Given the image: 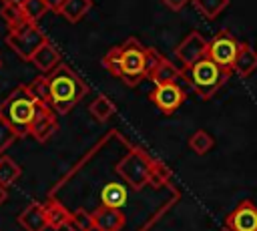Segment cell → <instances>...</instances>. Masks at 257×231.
<instances>
[{
    "mask_svg": "<svg viewBox=\"0 0 257 231\" xmlns=\"http://www.w3.org/2000/svg\"><path fill=\"white\" fill-rule=\"evenodd\" d=\"M102 66L108 74L120 78L126 86H137L143 78H147V46H143L135 36L126 38L122 44L112 46L102 56Z\"/></svg>",
    "mask_w": 257,
    "mask_h": 231,
    "instance_id": "obj_1",
    "label": "cell"
},
{
    "mask_svg": "<svg viewBox=\"0 0 257 231\" xmlns=\"http://www.w3.org/2000/svg\"><path fill=\"white\" fill-rule=\"evenodd\" d=\"M50 88V106L56 114L70 112L88 92L86 82L64 62H60L52 72L46 74Z\"/></svg>",
    "mask_w": 257,
    "mask_h": 231,
    "instance_id": "obj_2",
    "label": "cell"
},
{
    "mask_svg": "<svg viewBox=\"0 0 257 231\" xmlns=\"http://www.w3.org/2000/svg\"><path fill=\"white\" fill-rule=\"evenodd\" d=\"M44 102L36 100L26 84L16 86L2 102H0V119L8 123V127L16 133L18 139L28 137L34 119L38 117Z\"/></svg>",
    "mask_w": 257,
    "mask_h": 231,
    "instance_id": "obj_3",
    "label": "cell"
},
{
    "mask_svg": "<svg viewBox=\"0 0 257 231\" xmlns=\"http://www.w3.org/2000/svg\"><path fill=\"white\" fill-rule=\"evenodd\" d=\"M231 72L221 68L217 62H213L211 58H201L191 66H183L181 68V78L203 98H211L221 86H225V82L229 80Z\"/></svg>",
    "mask_w": 257,
    "mask_h": 231,
    "instance_id": "obj_4",
    "label": "cell"
},
{
    "mask_svg": "<svg viewBox=\"0 0 257 231\" xmlns=\"http://www.w3.org/2000/svg\"><path fill=\"white\" fill-rule=\"evenodd\" d=\"M151 155L145 153L141 147H133L128 155H124L114 171L116 175H120L122 181L128 183L131 189L135 191H141L145 185H149V169H151Z\"/></svg>",
    "mask_w": 257,
    "mask_h": 231,
    "instance_id": "obj_5",
    "label": "cell"
},
{
    "mask_svg": "<svg viewBox=\"0 0 257 231\" xmlns=\"http://www.w3.org/2000/svg\"><path fill=\"white\" fill-rule=\"evenodd\" d=\"M46 34L40 30V26L36 22H24L20 26H14V28H8V34H6V44L24 60L30 62L32 54L40 48L42 42H46Z\"/></svg>",
    "mask_w": 257,
    "mask_h": 231,
    "instance_id": "obj_6",
    "label": "cell"
},
{
    "mask_svg": "<svg viewBox=\"0 0 257 231\" xmlns=\"http://www.w3.org/2000/svg\"><path fill=\"white\" fill-rule=\"evenodd\" d=\"M239 44L241 42L229 30H221V32H217L209 40V44H207V58L217 62L221 68L233 72L235 60H237V54H239Z\"/></svg>",
    "mask_w": 257,
    "mask_h": 231,
    "instance_id": "obj_7",
    "label": "cell"
},
{
    "mask_svg": "<svg viewBox=\"0 0 257 231\" xmlns=\"http://www.w3.org/2000/svg\"><path fill=\"white\" fill-rule=\"evenodd\" d=\"M185 90L179 82H165V84H155V88L149 92L151 102L163 112V114H173L183 102H185Z\"/></svg>",
    "mask_w": 257,
    "mask_h": 231,
    "instance_id": "obj_8",
    "label": "cell"
},
{
    "mask_svg": "<svg viewBox=\"0 0 257 231\" xmlns=\"http://www.w3.org/2000/svg\"><path fill=\"white\" fill-rule=\"evenodd\" d=\"M207 40L199 34V32H191V34H187L181 42H179V46L175 48V56H177V60L183 64V66H191V64H195L197 60H201V58H205L207 56Z\"/></svg>",
    "mask_w": 257,
    "mask_h": 231,
    "instance_id": "obj_9",
    "label": "cell"
},
{
    "mask_svg": "<svg viewBox=\"0 0 257 231\" xmlns=\"http://www.w3.org/2000/svg\"><path fill=\"white\" fill-rule=\"evenodd\" d=\"M225 225L231 231H257V207L253 201H241L227 217Z\"/></svg>",
    "mask_w": 257,
    "mask_h": 231,
    "instance_id": "obj_10",
    "label": "cell"
},
{
    "mask_svg": "<svg viewBox=\"0 0 257 231\" xmlns=\"http://www.w3.org/2000/svg\"><path fill=\"white\" fill-rule=\"evenodd\" d=\"M58 131V121H56V112L52 110L50 104H44L38 112V117L34 119L32 123V129H30V135L38 141V143H48L54 133Z\"/></svg>",
    "mask_w": 257,
    "mask_h": 231,
    "instance_id": "obj_11",
    "label": "cell"
},
{
    "mask_svg": "<svg viewBox=\"0 0 257 231\" xmlns=\"http://www.w3.org/2000/svg\"><path fill=\"white\" fill-rule=\"evenodd\" d=\"M124 215L120 209L116 207H106L100 205L94 213H92V223H94V231H120L124 227Z\"/></svg>",
    "mask_w": 257,
    "mask_h": 231,
    "instance_id": "obj_12",
    "label": "cell"
},
{
    "mask_svg": "<svg viewBox=\"0 0 257 231\" xmlns=\"http://www.w3.org/2000/svg\"><path fill=\"white\" fill-rule=\"evenodd\" d=\"M18 223L24 231H46L48 221H46V213H44V203H40V201L28 203L24 207V211L18 215Z\"/></svg>",
    "mask_w": 257,
    "mask_h": 231,
    "instance_id": "obj_13",
    "label": "cell"
},
{
    "mask_svg": "<svg viewBox=\"0 0 257 231\" xmlns=\"http://www.w3.org/2000/svg\"><path fill=\"white\" fill-rule=\"evenodd\" d=\"M30 62H32L40 72L48 74V72H52V70L60 64V52L56 50V46H54L50 40H46V42H42L40 48L32 54Z\"/></svg>",
    "mask_w": 257,
    "mask_h": 231,
    "instance_id": "obj_14",
    "label": "cell"
},
{
    "mask_svg": "<svg viewBox=\"0 0 257 231\" xmlns=\"http://www.w3.org/2000/svg\"><path fill=\"white\" fill-rule=\"evenodd\" d=\"M44 213H46L48 229H54V231L64 229L70 219V211L54 197H48V201H44Z\"/></svg>",
    "mask_w": 257,
    "mask_h": 231,
    "instance_id": "obj_15",
    "label": "cell"
},
{
    "mask_svg": "<svg viewBox=\"0 0 257 231\" xmlns=\"http://www.w3.org/2000/svg\"><path fill=\"white\" fill-rule=\"evenodd\" d=\"M153 80V84H165V82H177L181 78V68H177L169 58H165L161 54V58L157 60V64L151 68L149 76Z\"/></svg>",
    "mask_w": 257,
    "mask_h": 231,
    "instance_id": "obj_16",
    "label": "cell"
},
{
    "mask_svg": "<svg viewBox=\"0 0 257 231\" xmlns=\"http://www.w3.org/2000/svg\"><path fill=\"white\" fill-rule=\"evenodd\" d=\"M255 68H257V50H255L251 44L241 42V44H239V54H237L235 68H233V70H235L241 78H245V76H249Z\"/></svg>",
    "mask_w": 257,
    "mask_h": 231,
    "instance_id": "obj_17",
    "label": "cell"
},
{
    "mask_svg": "<svg viewBox=\"0 0 257 231\" xmlns=\"http://www.w3.org/2000/svg\"><path fill=\"white\" fill-rule=\"evenodd\" d=\"M126 197H128L126 187L120 185V183H116V181L106 183V185L102 187V191H100V203L106 205V207H116V209H120V207L126 203Z\"/></svg>",
    "mask_w": 257,
    "mask_h": 231,
    "instance_id": "obj_18",
    "label": "cell"
},
{
    "mask_svg": "<svg viewBox=\"0 0 257 231\" xmlns=\"http://www.w3.org/2000/svg\"><path fill=\"white\" fill-rule=\"evenodd\" d=\"M92 8V0H64L62 8H60V16H64L68 22L76 24L84 18V14Z\"/></svg>",
    "mask_w": 257,
    "mask_h": 231,
    "instance_id": "obj_19",
    "label": "cell"
},
{
    "mask_svg": "<svg viewBox=\"0 0 257 231\" xmlns=\"http://www.w3.org/2000/svg\"><path fill=\"white\" fill-rule=\"evenodd\" d=\"M173 179V171L161 161V159H151V169H149V185L155 189H161L169 185Z\"/></svg>",
    "mask_w": 257,
    "mask_h": 231,
    "instance_id": "obj_20",
    "label": "cell"
},
{
    "mask_svg": "<svg viewBox=\"0 0 257 231\" xmlns=\"http://www.w3.org/2000/svg\"><path fill=\"white\" fill-rule=\"evenodd\" d=\"M20 173H22V169L14 159L0 155V187L8 189L10 185H14L18 181Z\"/></svg>",
    "mask_w": 257,
    "mask_h": 231,
    "instance_id": "obj_21",
    "label": "cell"
},
{
    "mask_svg": "<svg viewBox=\"0 0 257 231\" xmlns=\"http://www.w3.org/2000/svg\"><path fill=\"white\" fill-rule=\"evenodd\" d=\"M114 102L106 96V94H98L92 102H90V106H88V112L98 121V123H106L112 114H114Z\"/></svg>",
    "mask_w": 257,
    "mask_h": 231,
    "instance_id": "obj_22",
    "label": "cell"
},
{
    "mask_svg": "<svg viewBox=\"0 0 257 231\" xmlns=\"http://www.w3.org/2000/svg\"><path fill=\"white\" fill-rule=\"evenodd\" d=\"M68 231H94V223H92V213L84 211V209H74L70 211V219L66 223Z\"/></svg>",
    "mask_w": 257,
    "mask_h": 231,
    "instance_id": "obj_23",
    "label": "cell"
},
{
    "mask_svg": "<svg viewBox=\"0 0 257 231\" xmlns=\"http://www.w3.org/2000/svg\"><path fill=\"white\" fill-rule=\"evenodd\" d=\"M193 6H195L207 20H215V18L229 6V0H193Z\"/></svg>",
    "mask_w": 257,
    "mask_h": 231,
    "instance_id": "obj_24",
    "label": "cell"
},
{
    "mask_svg": "<svg viewBox=\"0 0 257 231\" xmlns=\"http://www.w3.org/2000/svg\"><path fill=\"white\" fill-rule=\"evenodd\" d=\"M0 16L8 24V28H14V26H20V24L28 22V18L22 12V6H18V4H2Z\"/></svg>",
    "mask_w": 257,
    "mask_h": 231,
    "instance_id": "obj_25",
    "label": "cell"
},
{
    "mask_svg": "<svg viewBox=\"0 0 257 231\" xmlns=\"http://www.w3.org/2000/svg\"><path fill=\"white\" fill-rule=\"evenodd\" d=\"M213 145H215V141H213V137L207 133V131H197V133H193V137L189 139V147L197 153V155H205V153H209L211 149H213Z\"/></svg>",
    "mask_w": 257,
    "mask_h": 231,
    "instance_id": "obj_26",
    "label": "cell"
},
{
    "mask_svg": "<svg viewBox=\"0 0 257 231\" xmlns=\"http://www.w3.org/2000/svg\"><path fill=\"white\" fill-rule=\"evenodd\" d=\"M22 12L30 22L38 24V20L48 12V4H46V0H24L22 2Z\"/></svg>",
    "mask_w": 257,
    "mask_h": 231,
    "instance_id": "obj_27",
    "label": "cell"
},
{
    "mask_svg": "<svg viewBox=\"0 0 257 231\" xmlns=\"http://www.w3.org/2000/svg\"><path fill=\"white\" fill-rule=\"evenodd\" d=\"M26 86H28L30 94H32L36 100H40V102H44V104H50V88H48V78H46V76H36V78H34L32 82H28Z\"/></svg>",
    "mask_w": 257,
    "mask_h": 231,
    "instance_id": "obj_28",
    "label": "cell"
},
{
    "mask_svg": "<svg viewBox=\"0 0 257 231\" xmlns=\"http://www.w3.org/2000/svg\"><path fill=\"white\" fill-rule=\"evenodd\" d=\"M16 139H18V137H16V133L8 127V123H6L4 119H0V155H2Z\"/></svg>",
    "mask_w": 257,
    "mask_h": 231,
    "instance_id": "obj_29",
    "label": "cell"
},
{
    "mask_svg": "<svg viewBox=\"0 0 257 231\" xmlns=\"http://www.w3.org/2000/svg\"><path fill=\"white\" fill-rule=\"evenodd\" d=\"M163 4L171 10H181L185 4H189V0H163Z\"/></svg>",
    "mask_w": 257,
    "mask_h": 231,
    "instance_id": "obj_30",
    "label": "cell"
},
{
    "mask_svg": "<svg viewBox=\"0 0 257 231\" xmlns=\"http://www.w3.org/2000/svg\"><path fill=\"white\" fill-rule=\"evenodd\" d=\"M46 4H48V10H52V12H60L64 0H46Z\"/></svg>",
    "mask_w": 257,
    "mask_h": 231,
    "instance_id": "obj_31",
    "label": "cell"
},
{
    "mask_svg": "<svg viewBox=\"0 0 257 231\" xmlns=\"http://www.w3.org/2000/svg\"><path fill=\"white\" fill-rule=\"evenodd\" d=\"M8 189H4V187H0V205L6 201V197H8V193H6Z\"/></svg>",
    "mask_w": 257,
    "mask_h": 231,
    "instance_id": "obj_32",
    "label": "cell"
},
{
    "mask_svg": "<svg viewBox=\"0 0 257 231\" xmlns=\"http://www.w3.org/2000/svg\"><path fill=\"white\" fill-rule=\"evenodd\" d=\"M2 4H18V6H22V2L24 0H0Z\"/></svg>",
    "mask_w": 257,
    "mask_h": 231,
    "instance_id": "obj_33",
    "label": "cell"
},
{
    "mask_svg": "<svg viewBox=\"0 0 257 231\" xmlns=\"http://www.w3.org/2000/svg\"><path fill=\"white\" fill-rule=\"evenodd\" d=\"M221 231H231V229H229V227H227V225H225V227H223V229H221Z\"/></svg>",
    "mask_w": 257,
    "mask_h": 231,
    "instance_id": "obj_34",
    "label": "cell"
}]
</instances>
